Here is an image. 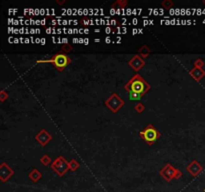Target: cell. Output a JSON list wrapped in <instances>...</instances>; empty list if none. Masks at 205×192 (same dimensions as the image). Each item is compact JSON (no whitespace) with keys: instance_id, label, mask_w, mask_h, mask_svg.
Masks as SVG:
<instances>
[{"instance_id":"obj_16","label":"cell","mask_w":205,"mask_h":192,"mask_svg":"<svg viewBox=\"0 0 205 192\" xmlns=\"http://www.w3.org/2000/svg\"><path fill=\"white\" fill-rule=\"evenodd\" d=\"M128 94H129V98L131 100H140L141 98H142V95L135 93V92H128Z\"/></svg>"},{"instance_id":"obj_17","label":"cell","mask_w":205,"mask_h":192,"mask_svg":"<svg viewBox=\"0 0 205 192\" xmlns=\"http://www.w3.org/2000/svg\"><path fill=\"white\" fill-rule=\"evenodd\" d=\"M161 5L164 8L169 9V8H171L173 6V5H174V3H173V1H171V0H164V1L161 3Z\"/></svg>"},{"instance_id":"obj_7","label":"cell","mask_w":205,"mask_h":192,"mask_svg":"<svg viewBox=\"0 0 205 192\" xmlns=\"http://www.w3.org/2000/svg\"><path fill=\"white\" fill-rule=\"evenodd\" d=\"M13 174V169L7 163L2 162L1 165H0V179H1L2 182H6Z\"/></svg>"},{"instance_id":"obj_6","label":"cell","mask_w":205,"mask_h":192,"mask_svg":"<svg viewBox=\"0 0 205 192\" xmlns=\"http://www.w3.org/2000/svg\"><path fill=\"white\" fill-rule=\"evenodd\" d=\"M51 168L59 176H63L68 170H70L68 161H66V159L63 156H58L55 160H53V162L51 163Z\"/></svg>"},{"instance_id":"obj_22","label":"cell","mask_w":205,"mask_h":192,"mask_svg":"<svg viewBox=\"0 0 205 192\" xmlns=\"http://www.w3.org/2000/svg\"><path fill=\"white\" fill-rule=\"evenodd\" d=\"M194 65H195V67H198V68H202V66L204 65V63L202 60L200 59H197L195 62H194Z\"/></svg>"},{"instance_id":"obj_4","label":"cell","mask_w":205,"mask_h":192,"mask_svg":"<svg viewBox=\"0 0 205 192\" xmlns=\"http://www.w3.org/2000/svg\"><path fill=\"white\" fill-rule=\"evenodd\" d=\"M160 175L163 177L167 182H170L172 179H179L181 178L182 173L179 169L173 167L171 164H166L165 166L160 170Z\"/></svg>"},{"instance_id":"obj_23","label":"cell","mask_w":205,"mask_h":192,"mask_svg":"<svg viewBox=\"0 0 205 192\" xmlns=\"http://www.w3.org/2000/svg\"><path fill=\"white\" fill-rule=\"evenodd\" d=\"M65 2H66L65 0H62V1H58V0H56V3H58V4H60V5H61V4H64Z\"/></svg>"},{"instance_id":"obj_15","label":"cell","mask_w":205,"mask_h":192,"mask_svg":"<svg viewBox=\"0 0 205 192\" xmlns=\"http://www.w3.org/2000/svg\"><path fill=\"white\" fill-rule=\"evenodd\" d=\"M40 162L43 165H45V166H47V165L51 163V158L48 155H43L40 158Z\"/></svg>"},{"instance_id":"obj_25","label":"cell","mask_w":205,"mask_h":192,"mask_svg":"<svg viewBox=\"0 0 205 192\" xmlns=\"http://www.w3.org/2000/svg\"><path fill=\"white\" fill-rule=\"evenodd\" d=\"M204 192H205V189H204Z\"/></svg>"},{"instance_id":"obj_2","label":"cell","mask_w":205,"mask_h":192,"mask_svg":"<svg viewBox=\"0 0 205 192\" xmlns=\"http://www.w3.org/2000/svg\"><path fill=\"white\" fill-rule=\"evenodd\" d=\"M47 62L53 64V66L58 71H63L68 66V64H70L71 59L69 58V56H67L65 54V53L58 52V53H56L51 59H47V60L39 59V60H37V63H47Z\"/></svg>"},{"instance_id":"obj_19","label":"cell","mask_w":205,"mask_h":192,"mask_svg":"<svg viewBox=\"0 0 205 192\" xmlns=\"http://www.w3.org/2000/svg\"><path fill=\"white\" fill-rule=\"evenodd\" d=\"M61 49H62V51H64V53L70 52L72 50V45L69 44V43H65V44H63Z\"/></svg>"},{"instance_id":"obj_18","label":"cell","mask_w":205,"mask_h":192,"mask_svg":"<svg viewBox=\"0 0 205 192\" xmlns=\"http://www.w3.org/2000/svg\"><path fill=\"white\" fill-rule=\"evenodd\" d=\"M134 109L136 110V112H138V113H142V112L145 110V106L143 103H138V104H136Z\"/></svg>"},{"instance_id":"obj_10","label":"cell","mask_w":205,"mask_h":192,"mask_svg":"<svg viewBox=\"0 0 205 192\" xmlns=\"http://www.w3.org/2000/svg\"><path fill=\"white\" fill-rule=\"evenodd\" d=\"M186 170H187V171L190 173L192 176L196 177V176H198L199 174H200V172H202L203 167L196 161V160H193V161H192L190 164L187 165Z\"/></svg>"},{"instance_id":"obj_1","label":"cell","mask_w":205,"mask_h":192,"mask_svg":"<svg viewBox=\"0 0 205 192\" xmlns=\"http://www.w3.org/2000/svg\"><path fill=\"white\" fill-rule=\"evenodd\" d=\"M124 89L127 92H135L144 96L149 91L150 85L146 82V80H144L143 77H141L139 74H136L125 84Z\"/></svg>"},{"instance_id":"obj_24","label":"cell","mask_w":205,"mask_h":192,"mask_svg":"<svg viewBox=\"0 0 205 192\" xmlns=\"http://www.w3.org/2000/svg\"><path fill=\"white\" fill-rule=\"evenodd\" d=\"M203 3H204V4H205V0H204V1H203Z\"/></svg>"},{"instance_id":"obj_21","label":"cell","mask_w":205,"mask_h":192,"mask_svg":"<svg viewBox=\"0 0 205 192\" xmlns=\"http://www.w3.org/2000/svg\"><path fill=\"white\" fill-rule=\"evenodd\" d=\"M6 98H8V94L5 92L4 90H1V92H0V101L3 102V101Z\"/></svg>"},{"instance_id":"obj_8","label":"cell","mask_w":205,"mask_h":192,"mask_svg":"<svg viewBox=\"0 0 205 192\" xmlns=\"http://www.w3.org/2000/svg\"><path fill=\"white\" fill-rule=\"evenodd\" d=\"M128 64L131 68H133L134 70L137 72L139 71L141 68H142L145 65V60L143 59L142 57L139 56V55H135L133 56L131 59L128 61Z\"/></svg>"},{"instance_id":"obj_13","label":"cell","mask_w":205,"mask_h":192,"mask_svg":"<svg viewBox=\"0 0 205 192\" xmlns=\"http://www.w3.org/2000/svg\"><path fill=\"white\" fill-rule=\"evenodd\" d=\"M150 53H151V50H150V48L147 45H143L139 49V55L141 57H143V58L148 57V55L150 54Z\"/></svg>"},{"instance_id":"obj_9","label":"cell","mask_w":205,"mask_h":192,"mask_svg":"<svg viewBox=\"0 0 205 192\" xmlns=\"http://www.w3.org/2000/svg\"><path fill=\"white\" fill-rule=\"evenodd\" d=\"M35 139L38 143H40L41 146H45L47 143L51 141L52 136L50 133H48L45 129H42L38 134L35 136Z\"/></svg>"},{"instance_id":"obj_5","label":"cell","mask_w":205,"mask_h":192,"mask_svg":"<svg viewBox=\"0 0 205 192\" xmlns=\"http://www.w3.org/2000/svg\"><path fill=\"white\" fill-rule=\"evenodd\" d=\"M124 104H125L124 100L120 97L117 93H112L106 100H105V105H106L113 113H116L120 108L123 107Z\"/></svg>"},{"instance_id":"obj_12","label":"cell","mask_w":205,"mask_h":192,"mask_svg":"<svg viewBox=\"0 0 205 192\" xmlns=\"http://www.w3.org/2000/svg\"><path fill=\"white\" fill-rule=\"evenodd\" d=\"M42 177V173L39 172L37 169H33L32 171L29 173V178L33 181V182H37Z\"/></svg>"},{"instance_id":"obj_20","label":"cell","mask_w":205,"mask_h":192,"mask_svg":"<svg viewBox=\"0 0 205 192\" xmlns=\"http://www.w3.org/2000/svg\"><path fill=\"white\" fill-rule=\"evenodd\" d=\"M126 4H127V1H125V0H124V1H121V0H118V1H116V2H115V3L112 5V7H115V6H116V5H120V7H121V8H124V6H125Z\"/></svg>"},{"instance_id":"obj_11","label":"cell","mask_w":205,"mask_h":192,"mask_svg":"<svg viewBox=\"0 0 205 192\" xmlns=\"http://www.w3.org/2000/svg\"><path fill=\"white\" fill-rule=\"evenodd\" d=\"M189 75H190L192 78H194L196 80V81H199L204 75H205V71L203 70L202 68H198V67H195L192 69V70L189 72Z\"/></svg>"},{"instance_id":"obj_3","label":"cell","mask_w":205,"mask_h":192,"mask_svg":"<svg viewBox=\"0 0 205 192\" xmlns=\"http://www.w3.org/2000/svg\"><path fill=\"white\" fill-rule=\"evenodd\" d=\"M139 135L148 145H152L161 136V133L152 124H149L140 131Z\"/></svg>"},{"instance_id":"obj_14","label":"cell","mask_w":205,"mask_h":192,"mask_svg":"<svg viewBox=\"0 0 205 192\" xmlns=\"http://www.w3.org/2000/svg\"><path fill=\"white\" fill-rule=\"evenodd\" d=\"M68 165H69V169L71 170V171H76L80 166V164L78 163L75 159H72V160H70V161H68Z\"/></svg>"}]
</instances>
